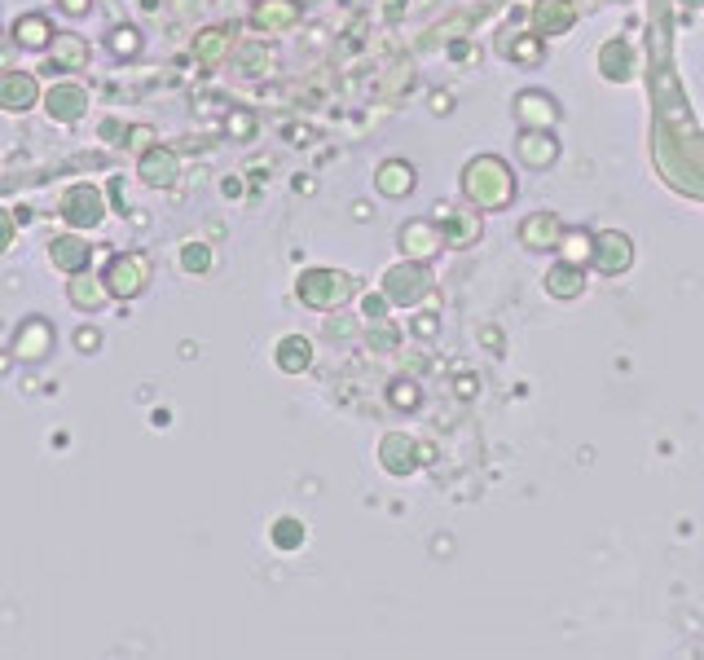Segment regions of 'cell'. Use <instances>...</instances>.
Segmentation results:
<instances>
[{
	"instance_id": "1",
	"label": "cell",
	"mask_w": 704,
	"mask_h": 660,
	"mask_svg": "<svg viewBox=\"0 0 704 660\" xmlns=\"http://www.w3.org/2000/svg\"><path fill=\"white\" fill-rule=\"evenodd\" d=\"M88 106H93V93H88V84L80 80V75H58L53 84H44L40 110L58 128H75L88 115Z\"/></svg>"
},
{
	"instance_id": "2",
	"label": "cell",
	"mask_w": 704,
	"mask_h": 660,
	"mask_svg": "<svg viewBox=\"0 0 704 660\" xmlns=\"http://www.w3.org/2000/svg\"><path fill=\"white\" fill-rule=\"evenodd\" d=\"M58 212L66 220V229H80V234H88V229H97L106 220V190L93 181H75L66 185L62 198H58Z\"/></svg>"
},
{
	"instance_id": "3",
	"label": "cell",
	"mask_w": 704,
	"mask_h": 660,
	"mask_svg": "<svg viewBox=\"0 0 704 660\" xmlns=\"http://www.w3.org/2000/svg\"><path fill=\"white\" fill-rule=\"evenodd\" d=\"M102 282H106L110 300H119V304L137 300V295L150 286V256H141V251H119V256L106 260Z\"/></svg>"
},
{
	"instance_id": "4",
	"label": "cell",
	"mask_w": 704,
	"mask_h": 660,
	"mask_svg": "<svg viewBox=\"0 0 704 660\" xmlns=\"http://www.w3.org/2000/svg\"><path fill=\"white\" fill-rule=\"evenodd\" d=\"M53 348H58V330H53V322L40 317V313L22 317V322L14 326V335H9V352H14V361H22V366H40V361H49Z\"/></svg>"
},
{
	"instance_id": "5",
	"label": "cell",
	"mask_w": 704,
	"mask_h": 660,
	"mask_svg": "<svg viewBox=\"0 0 704 660\" xmlns=\"http://www.w3.org/2000/svg\"><path fill=\"white\" fill-rule=\"evenodd\" d=\"M44 97V84L36 71L22 66H0V115H31Z\"/></svg>"
},
{
	"instance_id": "6",
	"label": "cell",
	"mask_w": 704,
	"mask_h": 660,
	"mask_svg": "<svg viewBox=\"0 0 704 660\" xmlns=\"http://www.w3.org/2000/svg\"><path fill=\"white\" fill-rule=\"evenodd\" d=\"M348 291H352V282L344 278V273H335V269H304L300 282H295V295H300V304L322 308V313H330V308L344 304Z\"/></svg>"
},
{
	"instance_id": "7",
	"label": "cell",
	"mask_w": 704,
	"mask_h": 660,
	"mask_svg": "<svg viewBox=\"0 0 704 660\" xmlns=\"http://www.w3.org/2000/svg\"><path fill=\"white\" fill-rule=\"evenodd\" d=\"M137 176L150 190H172V185L181 181V154L172 146H163V141H150L137 159Z\"/></svg>"
},
{
	"instance_id": "8",
	"label": "cell",
	"mask_w": 704,
	"mask_h": 660,
	"mask_svg": "<svg viewBox=\"0 0 704 660\" xmlns=\"http://www.w3.org/2000/svg\"><path fill=\"white\" fill-rule=\"evenodd\" d=\"M58 36V27H53V18L44 14V9H22V14L9 22V40H14V49L22 53H44Z\"/></svg>"
},
{
	"instance_id": "9",
	"label": "cell",
	"mask_w": 704,
	"mask_h": 660,
	"mask_svg": "<svg viewBox=\"0 0 704 660\" xmlns=\"http://www.w3.org/2000/svg\"><path fill=\"white\" fill-rule=\"evenodd\" d=\"M44 58L58 75H84L88 62H93V44H88L80 31H58L53 44L44 49Z\"/></svg>"
},
{
	"instance_id": "10",
	"label": "cell",
	"mask_w": 704,
	"mask_h": 660,
	"mask_svg": "<svg viewBox=\"0 0 704 660\" xmlns=\"http://www.w3.org/2000/svg\"><path fill=\"white\" fill-rule=\"evenodd\" d=\"M49 264L62 273V278L84 273L88 264H93V242H88L80 229H71V234H53L49 238Z\"/></svg>"
},
{
	"instance_id": "11",
	"label": "cell",
	"mask_w": 704,
	"mask_h": 660,
	"mask_svg": "<svg viewBox=\"0 0 704 660\" xmlns=\"http://www.w3.org/2000/svg\"><path fill=\"white\" fill-rule=\"evenodd\" d=\"M66 300H71V308H80V313H106L110 291H106L102 273H93V269L71 273L66 278Z\"/></svg>"
},
{
	"instance_id": "12",
	"label": "cell",
	"mask_w": 704,
	"mask_h": 660,
	"mask_svg": "<svg viewBox=\"0 0 704 660\" xmlns=\"http://www.w3.org/2000/svg\"><path fill=\"white\" fill-rule=\"evenodd\" d=\"M300 0H256L251 5V27L256 31H286L300 22Z\"/></svg>"
},
{
	"instance_id": "13",
	"label": "cell",
	"mask_w": 704,
	"mask_h": 660,
	"mask_svg": "<svg viewBox=\"0 0 704 660\" xmlns=\"http://www.w3.org/2000/svg\"><path fill=\"white\" fill-rule=\"evenodd\" d=\"M515 150H520V159L528 168H550V163L559 159V141L550 128H524L520 141H515Z\"/></svg>"
},
{
	"instance_id": "14",
	"label": "cell",
	"mask_w": 704,
	"mask_h": 660,
	"mask_svg": "<svg viewBox=\"0 0 704 660\" xmlns=\"http://www.w3.org/2000/svg\"><path fill=\"white\" fill-rule=\"evenodd\" d=\"M229 44H234V36H229V27H220V22H212V27H203L190 44V58L198 66H220L229 58Z\"/></svg>"
},
{
	"instance_id": "15",
	"label": "cell",
	"mask_w": 704,
	"mask_h": 660,
	"mask_svg": "<svg viewBox=\"0 0 704 660\" xmlns=\"http://www.w3.org/2000/svg\"><path fill=\"white\" fill-rule=\"evenodd\" d=\"M383 291H388L396 304H418V295L427 291V273L418 269V264H401V269H392L388 278H383Z\"/></svg>"
},
{
	"instance_id": "16",
	"label": "cell",
	"mask_w": 704,
	"mask_h": 660,
	"mask_svg": "<svg viewBox=\"0 0 704 660\" xmlns=\"http://www.w3.org/2000/svg\"><path fill=\"white\" fill-rule=\"evenodd\" d=\"M106 49H110V58H119V62H137L141 53H146V36H141L137 22H115V27L106 31Z\"/></svg>"
},
{
	"instance_id": "17",
	"label": "cell",
	"mask_w": 704,
	"mask_h": 660,
	"mask_svg": "<svg viewBox=\"0 0 704 660\" xmlns=\"http://www.w3.org/2000/svg\"><path fill=\"white\" fill-rule=\"evenodd\" d=\"M374 185H379V194H388V198H405L414 190V168L405 159H388V163H379V172H374Z\"/></svg>"
},
{
	"instance_id": "18",
	"label": "cell",
	"mask_w": 704,
	"mask_h": 660,
	"mask_svg": "<svg viewBox=\"0 0 704 660\" xmlns=\"http://www.w3.org/2000/svg\"><path fill=\"white\" fill-rule=\"evenodd\" d=\"M273 361H278L282 374H304L308 366H313V344H308L304 335H286L278 352H273Z\"/></svg>"
},
{
	"instance_id": "19",
	"label": "cell",
	"mask_w": 704,
	"mask_h": 660,
	"mask_svg": "<svg viewBox=\"0 0 704 660\" xmlns=\"http://www.w3.org/2000/svg\"><path fill=\"white\" fill-rule=\"evenodd\" d=\"M537 110H542V124H546V128H550V124H555V119H559V106L550 102L546 93H537V88H524V93L515 97V115L524 119V128L533 124V115H537Z\"/></svg>"
},
{
	"instance_id": "20",
	"label": "cell",
	"mask_w": 704,
	"mask_h": 660,
	"mask_svg": "<svg viewBox=\"0 0 704 660\" xmlns=\"http://www.w3.org/2000/svg\"><path fill=\"white\" fill-rule=\"evenodd\" d=\"M176 260H181V269H185V273H194V278H203V273H212V269H216V251H212V242H185V247L176 251Z\"/></svg>"
},
{
	"instance_id": "21",
	"label": "cell",
	"mask_w": 704,
	"mask_h": 660,
	"mask_svg": "<svg viewBox=\"0 0 704 660\" xmlns=\"http://www.w3.org/2000/svg\"><path fill=\"white\" fill-rule=\"evenodd\" d=\"M410 445L414 440L410 436H383V449H379V458H383V467L388 471H414V454H410Z\"/></svg>"
},
{
	"instance_id": "22",
	"label": "cell",
	"mask_w": 704,
	"mask_h": 660,
	"mask_svg": "<svg viewBox=\"0 0 704 660\" xmlns=\"http://www.w3.org/2000/svg\"><path fill=\"white\" fill-rule=\"evenodd\" d=\"M269 537H273V546H278L282 555H295V550L304 546V524L295 520V515H282V520H273Z\"/></svg>"
},
{
	"instance_id": "23",
	"label": "cell",
	"mask_w": 704,
	"mask_h": 660,
	"mask_svg": "<svg viewBox=\"0 0 704 660\" xmlns=\"http://www.w3.org/2000/svg\"><path fill=\"white\" fill-rule=\"evenodd\" d=\"M546 291L555 295V300H572V295L581 291V273H577V264H555V269L546 273Z\"/></svg>"
},
{
	"instance_id": "24",
	"label": "cell",
	"mask_w": 704,
	"mask_h": 660,
	"mask_svg": "<svg viewBox=\"0 0 704 660\" xmlns=\"http://www.w3.org/2000/svg\"><path fill=\"white\" fill-rule=\"evenodd\" d=\"M533 18H537V27H542V31H550V36L572 27V9L564 5V0H542V5L533 9Z\"/></svg>"
},
{
	"instance_id": "25",
	"label": "cell",
	"mask_w": 704,
	"mask_h": 660,
	"mask_svg": "<svg viewBox=\"0 0 704 660\" xmlns=\"http://www.w3.org/2000/svg\"><path fill=\"white\" fill-rule=\"evenodd\" d=\"M256 110H247V106H225V137L229 141H251L256 137Z\"/></svg>"
},
{
	"instance_id": "26",
	"label": "cell",
	"mask_w": 704,
	"mask_h": 660,
	"mask_svg": "<svg viewBox=\"0 0 704 660\" xmlns=\"http://www.w3.org/2000/svg\"><path fill=\"white\" fill-rule=\"evenodd\" d=\"M550 229H559L555 216H533V220H524V242H528V247H555L559 234H550Z\"/></svg>"
},
{
	"instance_id": "27",
	"label": "cell",
	"mask_w": 704,
	"mask_h": 660,
	"mask_svg": "<svg viewBox=\"0 0 704 660\" xmlns=\"http://www.w3.org/2000/svg\"><path fill=\"white\" fill-rule=\"evenodd\" d=\"M97 141L102 146H115V150H124L128 141H132V128L124 124V119H115V115H106L102 124H97Z\"/></svg>"
},
{
	"instance_id": "28",
	"label": "cell",
	"mask_w": 704,
	"mask_h": 660,
	"mask_svg": "<svg viewBox=\"0 0 704 660\" xmlns=\"http://www.w3.org/2000/svg\"><path fill=\"white\" fill-rule=\"evenodd\" d=\"M18 242V212L14 207H0V256H9Z\"/></svg>"
},
{
	"instance_id": "29",
	"label": "cell",
	"mask_w": 704,
	"mask_h": 660,
	"mask_svg": "<svg viewBox=\"0 0 704 660\" xmlns=\"http://www.w3.org/2000/svg\"><path fill=\"white\" fill-rule=\"evenodd\" d=\"M264 66H269V49H260V44H247V49L238 53V71L242 75H260Z\"/></svg>"
},
{
	"instance_id": "30",
	"label": "cell",
	"mask_w": 704,
	"mask_h": 660,
	"mask_svg": "<svg viewBox=\"0 0 704 660\" xmlns=\"http://www.w3.org/2000/svg\"><path fill=\"white\" fill-rule=\"evenodd\" d=\"M511 58H515V62H524V66H533V62H542V58H546V49H542V40L524 36V40H515V44H511Z\"/></svg>"
},
{
	"instance_id": "31",
	"label": "cell",
	"mask_w": 704,
	"mask_h": 660,
	"mask_svg": "<svg viewBox=\"0 0 704 660\" xmlns=\"http://www.w3.org/2000/svg\"><path fill=\"white\" fill-rule=\"evenodd\" d=\"M75 348H80L84 357L102 352V330H97V326H80V330H75Z\"/></svg>"
},
{
	"instance_id": "32",
	"label": "cell",
	"mask_w": 704,
	"mask_h": 660,
	"mask_svg": "<svg viewBox=\"0 0 704 660\" xmlns=\"http://www.w3.org/2000/svg\"><path fill=\"white\" fill-rule=\"evenodd\" d=\"M392 405H405V414L418 410V388L414 383H392Z\"/></svg>"
},
{
	"instance_id": "33",
	"label": "cell",
	"mask_w": 704,
	"mask_h": 660,
	"mask_svg": "<svg viewBox=\"0 0 704 660\" xmlns=\"http://www.w3.org/2000/svg\"><path fill=\"white\" fill-rule=\"evenodd\" d=\"M53 5H58L62 14H66V18H75V22L93 14V0H53Z\"/></svg>"
},
{
	"instance_id": "34",
	"label": "cell",
	"mask_w": 704,
	"mask_h": 660,
	"mask_svg": "<svg viewBox=\"0 0 704 660\" xmlns=\"http://www.w3.org/2000/svg\"><path fill=\"white\" fill-rule=\"evenodd\" d=\"M361 304H366V317H383V300H379V295H370V300H361Z\"/></svg>"
},
{
	"instance_id": "35",
	"label": "cell",
	"mask_w": 704,
	"mask_h": 660,
	"mask_svg": "<svg viewBox=\"0 0 704 660\" xmlns=\"http://www.w3.org/2000/svg\"><path fill=\"white\" fill-rule=\"evenodd\" d=\"M9 361H14V352H0V374L9 370Z\"/></svg>"
}]
</instances>
